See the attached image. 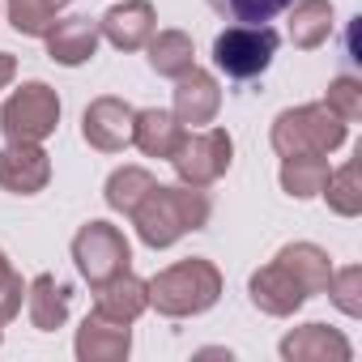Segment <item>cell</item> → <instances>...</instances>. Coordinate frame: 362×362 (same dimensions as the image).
<instances>
[{
	"mask_svg": "<svg viewBox=\"0 0 362 362\" xmlns=\"http://www.w3.org/2000/svg\"><path fill=\"white\" fill-rule=\"evenodd\" d=\"M43 43H47V60H56L64 69H81L98 56L103 30H98L94 18H81V13L77 18H56L52 30L43 35Z\"/></svg>",
	"mask_w": 362,
	"mask_h": 362,
	"instance_id": "obj_14",
	"label": "cell"
},
{
	"mask_svg": "<svg viewBox=\"0 0 362 362\" xmlns=\"http://www.w3.org/2000/svg\"><path fill=\"white\" fill-rule=\"evenodd\" d=\"M209 214H214V205H209L205 188L153 184L128 218H132V226H136V239H141L149 252H166V247H175L184 235L205 230V226H209Z\"/></svg>",
	"mask_w": 362,
	"mask_h": 362,
	"instance_id": "obj_1",
	"label": "cell"
},
{
	"mask_svg": "<svg viewBox=\"0 0 362 362\" xmlns=\"http://www.w3.org/2000/svg\"><path fill=\"white\" fill-rule=\"evenodd\" d=\"M158 184V179L145 170V166H136V162H128V166H115L111 175H107V188H103V201H107V209L111 214H132L136 205H141V197L149 192Z\"/></svg>",
	"mask_w": 362,
	"mask_h": 362,
	"instance_id": "obj_23",
	"label": "cell"
},
{
	"mask_svg": "<svg viewBox=\"0 0 362 362\" xmlns=\"http://www.w3.org/2000/svg\"><path fill=\"white\" fill-rule=\"evenodd\" d=\"M277 260L294 273V281L307 290V298H315V294H324V286H328V277H332V256L320 247V243H286L281 252H277Z\"/></svg>",
	"mask_w": 362,
	"mask_h": 362,
	"instance_id": "obj_21",
	"label": "cell"
},
{
	"mask_svg": "<svg viewBox=\"0 0 362 362\" xmlns=\"http://www.w3.org/2000/svg\"><path fill=\"white\" fill-rule=\"evenodd\" d=\"M277 354L286 362H349L354 358V345L341 328L332 324H303V328H290L281 341H277Z\"/></svg>",
	"mask_w": 362,
	"mask_h": 362,
	"instance_id": "obj_13",
	"label": "cell"
},
{
	"mask_svg": "<svg viewBox=\"0 0 362 362\" xmlns=\"http://www.w3.org/2000/svg\"><path fill=\"white\" fill-rule=\"evenodd\" d=\"M60 94L47 81H22L0 107V132H5V141L43 145L60 128Z\"/></svg>",
	"mask_w": 362,
	"mask_h": 362,
	"instance_id": "obj_5",
	"label": "cell"
},
{
	"mask_svg": "<svg viewBox=\"0 0 362 362\" xmlns=\"http://www.w3.org/2000/svg\"><path fill=\"white\" fill-rule=\"evenodd\" d=\"M0 341H5V320H0Z\"/></svg>",
	"mask_w": 362,
	"mask_h": 362,
	"instance_id": "obj_31",
	"label": "cell"
},
{
	"mask_svg": "<svg viewBox=\"0 0 362 362\" xmlns=\"http://www.w3.org/2000/svg\"><path fill=\"white\" fill-rule=\"evenodd\" d=\"M175 107V119L184 124V128H205V124H214L218 119V111H222V86H218V77L209 73V69H201V64H192L184 77H175V98H170Z\"/></svg>",
	"mask_w": 362,
	"mask_h": 362,
	"instance_id": "obj_11",
	"label": "cell"
},
{
	"mask_svg": "<svg viewBox=\"0 0 362 362\" xmlns=\"http://www.w3.org/2000/svg\"><path fill=\"white\" fill-rule=\"evenodd\" d=\"M132 119L136 107L119 94H103L81 111V141L98 153H124L132 145Z\"/></svg>",
	"mask_w": 362,
	"mask_h": 362,
	"instance_id": "obj_8",
	"label": "cell"
},
{
	"mask_svg": "<svg viewBox=\"0 0 362 362\" xmlns=\"http://www.w3.org/2000/svg\"><path fill=\"white\" fill-rule=\"evenodd\" d=\"M52 184V153L30 141H5L0 149V188L13 197H39Z\"/></svg>",
	"mask_w": 362,
	"mask_h": 362,
	"instance_id": "obj_9",
	"label": "cell"
},
{
	"mask_svg": "<svg viewBox=\"0 0 362 362\" xmlns=\"http://www.w3.org/2000/svg\"><path fill=\"white\" fill-rule=\"evenodd\" d=\"M324 294H328V303H332L341 315L358 320V315H362V269H358V264L332 269V277H328Z\"/></svg>",
	"mask_w": 362,
	"mask_h": 362,
	"instance_id": "obj_26",
	"label": "cell"
},
{
	"mask_svg": "<svg viewBox=\"0 0 362 362\" xmlns=\"http://www.w3.org/2000/svg\"><path fill=\"white\" fill-rule=\"evenodd\" d=\"M324 107L332 115H341L345 124L362 119V81L358 77H332L328 90H324Z\"/></svg>",
	"mask_w": 362,
	"mask_h": 362,
	"instance_id": "obj_28",
	"label": "cell"
},
{
	"mask_svg": "<svg viewBox=\"0 0 362 362\" xmlns=\"http://www.w3.org/2000/svg\"><path fill=\"white\" fill-rule=\"evenodd\" d=\"M18 77V56L13 52H0V90H9Z\"/></svg>",
	"mask_w": 362,
	"mask_h": 362,
	"instance_id": "obj_30",
	"label": "cell"
},
{
	"mask_svg": "<svg viewBox=\"0 0 362 362\" xmlns=\"http://www.w3.org/2000/svg\"><path fill=\"white\" fill-rule=\"evenodd\" d=\"M320 197L328 201V209L337 218H358L362 214V153L328 175V184H324Z\"/></svg>",
	"mask_w": 362,
	"mask_h": 362,
	"instance_id": "obj_24",
	"label": "cell"
},
{
	"mask_svg": "<svg viewBox=\"0 0 362 362\" xmlns=\"http://www.w3.org/2000/svg\"><path fill=\"white\" fill-rule=\"evenodd\" d=\"M290 22H286V35L298 52H315L332 39V26H337V13H332V0H294L286 9Z\"/></svg>",
	"mask_w": 362,
	"mask_h": 362,
	"instance_id": "obj_19",
	"label": "cell"
},
{
	"mask_svg": "<svg viewBox=\"0 0 362 362\" xmlns=\"http://www.w3.org/2000/svg\"><path fill=\"white\" fill-rule=\"evenodd\" d=\"M94 311L107 315V320H115V324H136V320L149 311V290H145V281L128 269V273H119V277L94 286Z\"/></svg>",
	"mask_w": 362,
	"mask_h": 362,
	"instance_id": "obj_16",
	"label": "cell"
},
{
	"mask_svg": "<svg viewBox=\"0 0 362 362\" xmlns=\"http://www.w3.org/2000/svg\"><path fill=\"white\" fill-rule=\"evenodd\" d=\"M184 132H188V128L175 119V111H162V107H145V111H136V119H132V145H136L145 158H162V162L175 158Z\"/></svg>",
	"mask_w": 362,
	"mask_h": 362,
	"instance_id": "obj_17",
	"label": "cell"
},
{
	"mask_svg": "<svg viewBox=\"0 0 362 362\" xmlns=\"http://www.w3.org/2000/svg\"><path fill=\"white\" fill-rule=\"evenodd\" d=\"M73 264H77L81 281H90V290H94V286L132 269V243L124 239L119 226L94 218L73 235Z\"/></svg>",
	"mask_w": 362,
	"mask_h": 362,
	"instance_id": "obj_7",
	"label": "cell"
},
{
	"mask_svg": "<svg viewBox=\"0 0 362 362\" xmlns=\"http://www.w3.org/2000/svg\"><path fill=\"white\" fill-rule=\"evenodd\" d=\"M230 162H235V136L226 128H214V124L188 128L175 158H170L179 184H188V188H214L230 170Z\"/></svg>",
	"mask_w": 362,
	"mask_h": 362,
	"instance_id": "obj_6",
	"label": "cell"
},
{
	"mask_svg": "<svg viewBox=\"0 0 362 362\" xmlns=\"http://www.w3.org/2000/svg\"><path fill=\"white\" fill-rule=\"evenodd\" d=\"M98 30L115 52H145V43L158 30V9L153 0H119L98 18Z\"/></svg>",
	"mask_w": 362,
	"mask_h": 362,
	"instance_id": "obj_12",
	"label": "cell"
},
{
	"mask_svg": "<svg viewBox=\"0 0 362 362\" xmlns=\"http://www.w3.org/2000/svg\"><path fill=\"white\" fill-rule=\"evenodd\" d=\"M69 5L73 0H5V18L22 39H43Z\"/></svg>",
	"mask_w": 362,
	"mask_h": 362,
	"instance_id": "obj_25",
	"label": "cell"
},
{
	"mask_svg": "<svg viewBox=\"0 0 362 362\" xmlns=\"http://www.w3.org/2000/svg\"><path fill=\"white\" fill-rule=\"evenodd\" d=\"M69 286L56 281V273H39L35 281H26V315L39 332H56L69 324Z\"/></svg>",
	"mask_w": 362,
	"mask_h": 362,
	"instance_id": "obj_18",
	"label": "cell"
},
{
	"mask_svg": "<svg viewBox=\"0 0 362 362\" xmlns=\"http://www.w3.org/2000/svg\"><path fill=\"white\" fill-rule=\"evenodd\" d=\"M145 60L158 77H184L197 64V47L188 30H153V39L145 43Z\"/></svg>",
	"mask_w": 362,
	"mask_h": 362,
	"instance_id": "obj_22",
	"label": "cell"
},
{
	"mask_svg": "<svg viewBox=\"0 0 362 362\" xmlns=\"http://www.w3.org/2000/svg\"><path fill=\"white\" fill-rule=\"evenodd\" d=\"M349 141V124L341 115H332L324 103H298L277 111L273 128H269V145L277 158L290 153H337Z\"/></svg>",
	"mask_w": 362,
	"mask_h": 362,
	"instance_id": "obj_3",
	"label": "cell"
},
{
	"mask_svg": "<svg viewBox=\"0 0 362 362\" xmlns=\"http://www.w3.org/2000/svg\"><path fill=\"white\" fill-rule=\"evenodd\" d=\"M328 175H332L328 153H290V158H281V170H277L281 192L290 201H315L328 184Z\"/></svg>",
	"mask_w": 362,
	"mask_h": 362,
	"instance_id": "obj_20",
	"label": "cell"
},
{
	"mask_svg": "<svg viewBox=\"0 0 362 362\" xmlns=\"http://www.w3.org/2000/svg\"><path fill=\"white\" fill-rule=\"evenodd\" d=\"M277 47H281V35L269 22H235L214 39V64L230 81H252L269 73Z\"/></svg>",
	"mask_w": 362,
	"mask_h": 362,
	"instance_id": "obj_4",
	"label": "cell"
},
{
	"mask_svg": "<svg viewBox=\"0 0 362 362\" xmlns=\"http://www.w3.org/2000/svg\"><path fill=\"white\" fill-rule=\"evenodd\" d=\"M247 298H252V307L256 311H264V315H273V320H286V315H294L303 303H307V290L294 281V273L273 256L269 264H260L252 277H247Z\"/></svg>",
	"mask_w": 362,
	"mask_h": 362,
	"instance_id": "obj_10",
	"label": "cell"
},
{
	"mask_svg": "<svg viewBox=\"0 0 362 362\" xmlns=\"http://www.w3.org/2000/svg\"><path fill=\"white\" fill-rule=\"evenodd\" d=\"M22 303H26V281H22V273L13 269V260H9V252L0 247V320H13V315H22Z\"/></svg>",
	"mask_w": 362,
	"mask_h": 362,
	"instance_id": "obj_29",
	"label": "cell"
},
{
	"mask_svg": "<svg viewBox=\"0 0 362 362\" xmlns=\"http://www.w3.org/2000/svg\"><path fill=\"white\" fill-rule=\"evenodd\" d=\"M73 349L81 362H124L132 354V324H115V320L90 311L77 328Z\"/></svg>",
	"mask_w": 362,
	"mask_h": 362,
	"instance_id": "obj_15",
	"label": "cell"
},
{
	"mask_svg": "<svg viewBox=\"0 0 362 362\" xmlns=\"http://www.w3.org/2000/svg\"><path fill=\"white\" fill-rule=\"evenodd\" d=\"M149 290V307L166 320H192V315H205L218 307L222 290H226V277L214 260L205 256H188V260H175L166 264L162 273H153L145 281Z\"/></svg>",
	"mask_w": 362,
	"mask_h": 362,
	"instance_id": "obj_2",
	"label": "cell"
},
{
	"mask_svg": "<svg viewBox=\"0 0 362 362\" xmlns=\"http://www.w3.org/2000/svg\"><path fill=\"white\" fill-rule=\"evenodd\" d=\"M205 5L226 22H273L294 0H205Z\"/></svg>",
	"mask_w": 362,
	"mask_h": 362,
	"instance_id": "obj_27",
	"label": "cell"
}]
</instances>
